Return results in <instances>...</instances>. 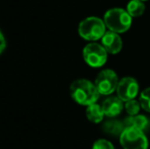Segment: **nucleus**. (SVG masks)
I'll list each match as a JSON object with an SVG mask.
<instances>
[{
    "label": "nucleus",
    "instance_id": "obj_17",
    "mask_svg": "<svg viewBox=\"0 0 150 149\" xmlns=\"http://www.w3.org/2000/svg\"><path fill=\"white\" fill-rule=\"evenodd\" d=\"M6 47V42H5V38H4L3 34H2L1 30H0V54L4 51Z\"/></svg>",
    "mask_w": 150,
    "mask_h": 149
},
{
    "label": "nucleus",
    "instance_id": "obj_18",
    "mask_svg": "<svg viewBox=\"0 0 150 149\" xmlns=\"http://www.w3.org/2000/svg\"><path fill=\"white\" fill-rule=\"evenodd\" d=\"M140 1H147V0H140Z\"/></svg>",
    "mask_w": 150,
    "mask_h": 149
},
{
    "label": "nucleus",
    "instance_id": "obj_3",
    "mask_svg": "<svg viewBox=\"0 0 150 149\" xmlns=\"http://www.w3.org/2000/svg\"><path fill=\"white\" fill-rule=\"evenodd\" d=\"M104 20H100L97 16H89V18L83 20L79 25V34L82 38L88 41H96L101 39L104 34L105 31Z\"/></svg>",
    "mask_w": 150,
    "mask_h": 149
},
{
    "label": "nucleus",
    "instance_id": "obj_4",
    "mask_svg": "<svg viewBox=\"0 0 150 149\" xmlns=\"http://www.w3.org/2000/svg\"><path fill=\"white\" fill-rule=\"evenodd\" d=\"M120 141L124 149L148 148V140L144 132L134 127H126L120 136Z\"/></svg>",
    "mask_w": 150,
    "mask_h": 149
},
{
    "label": "nucleus",
    "instance_id": "obj_1",
    "mask_svg": "<svg viewBox=\"0 0 150 149\" xmlns=\"http://www.w3.org/2000/svg\"><path fill=\"white\" fill-rule=\"evenodd\" d=\"M69 90L71 98L81 105L89 106L93 103H96L100 95L95 84L85 79L74 81Z\"/></svg>",
    "mask_w": 150,
    "mask_h": 149
},
{
    "label": "nucleus",
    "instance_id": "obj_10",
    "mask_svg": "<svg viewBox=\"0 0 150 149\" xmlns=\"http://www.w3.org/2000/svg\"><path fill=\"white\" fill-rule=\"evenodd\" d=\"M124 124L126 127H134L144 132L149 127L150 121L147 119V117H145V115L137 114V115H129L128 117L125 119Z\"/></svg>",
    "mask_w": 150,
    "mask_h": 149
},
{
    "label": "nucleus",
    "instance_id": "obj_12",
    "mask_svg": "<svg viewBox=\"0 0 150 149\" xmlns=\"http://www.w3.org/2000/svg\"><path fill=\"white\" fill-rule=\"evenodd\" d=\"M86 115H87V119L90 121H92L94 124H98L100 121H102L105 114L104 112H103L102 106L97 103H93L87 107V109H86Z\"/></svg>",
    "mask_w": 150,
    "mask_h": 149
},
{
    "label": "nucleus",
    "instance_id": "obj_13",
    "mask_svg": "<svg viewBox=\"0 0 150 149\" xmlns=\"http://www.w3.org/2000/svg\"><path fill=\"white\" fill-rule=\"evenodd\" d=\"M127 11L132 18L140 16L145 11V5L140 0H131L127 5Z\"/></svg>",
    "mask_w": 150,
    "mask_h": 149
},
{
    "label": "nucleus",
    "instance_id": "obj_11",
    "mask_svg": "<svg viewBox=\"0 0 150 149\" xmlns=\"http://www.w3.org/2000/svg\"><path fill=\"white\" fill-rule=\"evenodd\" d=\"M126 129L124 121H119V119H108L103 124V131L106 134L112 136H120L124 130Z\"/></svg>",
    "mask_w": 150,
    "mask_h": 149
},
{
    "label": "nucleus",
    "instance_id": "obj_2",
    "mask_svg": "<svg viewBox=\"0 0 150 149\" xmlns=\"http://www.w3.org/2000/svg\"><path fill=\"white\" fill-rule=\"evenodd\" d=\"M103 20L109 31L117 34L127 32L132 25V16L122 8H111L107 10Z\"/></svg>",
    "mask_w": 150,
    "mask_h": 149
},
{
    "label": "nucleus",
    "instance_id": "obj_6",
    "mask_svg": "<svg viewBox=\"0 0 150 149\" xmlns=\"http://www.w3.org/2000/svg\"><path fill=\"white\" fill-rule=\"evenodd\" d=\"M95 86L101 95H109L117 90L119 84V78L115 71L103 70L97 76L95 80Z\"/></svg>",
    "mask_w": 150,
    "mask_h": 149
},
{
    "label": "nucleus",
    "instance_id": "obj_8",
    "mask_svg": "<svg viewBox=\"0 0 150 149\" xmlns=\"http://www.w3.org/2000/svg\"><path fill=\"white\" fill-rule=\"evenodd\" d=\"M102 46L105 48L107 53L117 54L122 50V42L120 35L112 31H108L104 34V36L101 38Z\"/></svg>",
    "mask_w": 150,
    "mask_h": 149
},
{
    "label": "nucleus",
    "instance_id": "obj_14",
    "mask_svg": "<svg viewBox=\"0 0 150 149\" xmlns=\"http://www.w3.org/2000/svg\"><path fill=\"white\" fill-rule=\"evenodd\" d=\"M125 108H126V112L129 115H137L139 113V112H140L141 104H140V102H138L137 100L132 99L126 102Z\"/></svg>",
    "mask_w": 150,
    "mask_h": 149
},
{
    "label": "nucleus",
    "instance_id": "obj_16",
    "mask_svg": "<svg viewBox=\"0 0 150 149\" xmlns=\"http://www.w3.org/2000/svg\"><path fill=\"white\" fill-rule=\"evenodd\" d=\"M92 149H115V147L108 140L99 139L96 142H94Z\"/></svg>",
    "mask_w": 150,
    "mask_h": 149
},
{
    "label": "nucleus",
    "instance_id": "obj_9",
    "mask_svg": "<svg viewBox=\"0 0 150 149\" xmlns=\"http://www.w3.org/2000/svg\"><path fill=\"white\" fill-rule=\"evenodd\" d=\"M122 102L124 101L120 99L117 96H110V97L106 98L101 104L104 114L110 119L117 117L119 114H120V112H122V108H124Z\"/></svg>",
    "mask_w": 150,
    "mask_h": 149
},
{
    "label": "nucleus",
    "instance_id": "obj_7",
    "mask_svg": "<svg viewBox=\"0 0 150 149\" xmlns=\"http://www.w3.org/2000/svg\"><path fill=\"white\" fill-rule=\"evenodd\" d=\"M139 91V86L137 81L134 78L127 77L122 78L119 81L117 87V97L122 99V101L127 102L129 100L135 99Z\"/></svg>",
    "mask_w": 150,
    "mask_h": 149
},
{
    "label": "nucleus",
    "instance_id": "obj_5",
    "mask_svg": "<svg viewBox=\"0 0 150 149\" xmlns=\"http://www.w3.org/2000/svg\"><path fill=\"white\" fill-rule=\"evenodd\" d=\"M83 57L88 66L92 68H100L106 62L107 51L102 45L92 42L84 47Z\"/></svg>",
    "mask_w": 150,
    "mask_h": 149
},
{
    "label": "nucleus",
    "instance_id": "obj_15",
    "mask_svg": "<svg viewBox=\"0 0 150 149\" xmlns=\"http://www.w3.org/2000/svg\"><path fill=\"white\" fill-rule=\"evenodd\" d=\"M140 104L141 107L144 110L150 112V88H146L143 90L140 95Z\"/></svg>",
    "mask_w": 150,
    "mask_h": 149
}]
</instances>
